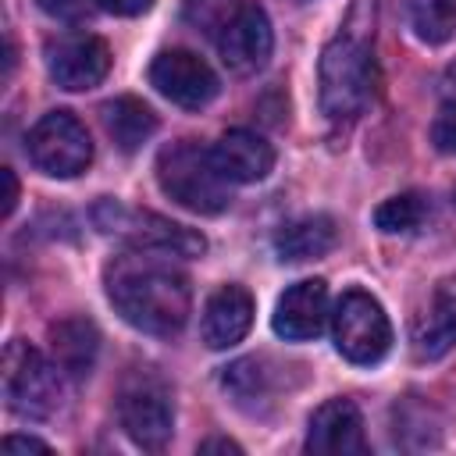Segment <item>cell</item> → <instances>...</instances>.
Here are the masks:
<instances>
[{"label":"cell","mask_w":456,"mask_h":456,"mask_svg":"<svg viewBox=\"0 0 456 456\" xmlns=\"http://www.w3.org/2000/svg\"><path fill=\"white\" fill-rule=\"evenodd\" d=\"M274 50L271 18L256 0H239L217 25V53L228 71L256 75Z\"/></svg>","instance_id":"cell-9"},{"label":"cell","mask_w":456,"mask_h":456,"mask_svg":"<svg viewBox=\"0 0 456 456\" xmlns=\"http://www.w3.org/2000/svg\"><path fill=\"white\" fill-rule=\"evenodd\" d=\"M410 25L431 46L449 43L456 32V0H410Z\"/></svg>","instance_id":"cell-21"},{"label":"cell","mask_w":456,"mask_h":456,"mask_svg":"<svg viewBox=\"0 0 456 456\" xmlns=\"http://www.w3.org/2000/svg\"><path fill=\"white\" fill-rule=\"evenodd\" d=\"M150 86L164 100H171V103H178L185 110H200L221 93V82H217L214 68L203 57L189 53V50L157 53L153 64H150Z\"/></svg>","instance_id":"cell-10"},{"label":"cell","mask_w":456,"mask_h":456,"mask_svg":"<svg viewBox=\"0 0 456 456\" xmlns=\"http://www.w3.org/2000/svg\"><path fill=\"white\" fill-rule=\"evenodd\" d=\"M118 424L139 449H164L175 431V406L164 378L132 370L118 388Z\"/></svg>","instance_id":"cell-6"},{"label":"cell","mask_w":456,"mask_h":456,"mask_svg":"<svg viewBox=\"0 0 456 456\" xmlns=\"http://www.w3.org/2000/svg\"><path fill=\"white\" fill-rule=\"evenodd\" d=\"M28 157L50 178H75L93 164V139L71 110H50L28 132Z\"/></svg>","instance_id":"cell-8"},{"label":"cell","mask_w":456,"mask_h":456,"mask_svg":"<svg viewBox=\"0 0 456 456\" xmlns=\"http://www.w3.org/2000/svg\"><path fill=\"white\" fill-rule=\"evenodd\" d=\"M374 21H378V4L353 0L346 11V21L331 36V43L321 50V64H317L321 110L331 121L356 118L374 93V82H378Z\"/></svg>","instance_id":"cell-2"},{"label":"cell","mask_w":456,"mask_h":456,"mask_svg":"<svg viewBox=\"0 0 456 456\" xmlns=\"http://www.w3.org/2000/svg\"><path fill=\"white\" fill-rule=\"evenodd\" d=\"M4 399L18 417H53L64 403V370L57 360H46L36 346L14 338L4 349Z\"/></svg>","instance_id":"cell-4"},{"label":"cell","mask_w":456,"mask_h":456,"mask_svg":"<svg viewBox=\"0 0 456 456\" xmlns=\"http://www.w3.org/2000/svg\"><path fill=\"white\" fill-rule=\"evenodd\" d=\"M103 128L121 153H135L157 132V114L135 96H118L103 103Z\"/></svg>","instance_id":"cell-19"},{"label":"cell","mask_w":456,"mask_h":456,"mask_svg":"<svg viewBox=\"0 0 456 456\" xmlns=\"http://www.w3.org/2000/svg\"><path fill=\"white\" fill-rule=\"evenodd\" d=\"M100 7L110 14H121V18H135V14H146L153 7V0H100Z\"/></svg>","instance_id":"cell-24"},{"label":"cell","mask_w":456,"mask_h":456,"mask_svg":"<svg viewBox=\"0 0 456 456\" xmlns=\"http://www.w3.org/2000/svg\"><path fill=\"white\" fill-rule=\"evenodd\" d=\"M456 346V278H442L428 299V310L413 324L417 360H438Z\"/></svg>","instance_id":"cell-16"},{"label":"cell","mask_w":456,"mask_h":456,"mask_svg":"<svg viewBox=\"0 0 456 456\" xmlns=\"http://www.w3.org/2000/svg\"><path fill=\"white\" fill-rule=\"evenodd\" d=\"M93 217L103 232L125 239L135 249H153V253H167V256H203L207 253V239L196 228L167 221L153 210H135V207H125L114 200H100Z\"/></svg>","instance_id":"cell-5"},{"label":"cell","mask_w":456,"mask_h":456,"mask_svg":"<svg viewBox=\"0 0 456 456\" xmlns=\"http://www.w3.org/2000/svg\"><path fill=\"white\" fill-rule=\"evenodd\" d=\"M43 11L57 14V18H82L86 14V0H39Z\"/></svg>","instance_id":"cell-26"},{"label":"cell","mask_w":456,"mask_h":456,"mask_svg":"<svg viewBox=\"0 0 456 456\" xmlns=\"http://www.w3.org/2000/svg\"><path fill=\"white\" fill-rule=\"evenodd\" d=\"M221 175L232 182V185H253L260 178L271 175L274 167V150L264 135L249 132V128H232L224 132L214 146H210Z\"/></svg>","instance_id":"cell-14"},{"label":"cell","mask_w":456,"mask_h":456,"mask_svg":"<svg viewBox=\"0 0 456 456\" xmlns=\"http://www.w3.org/2000/svg\"><path fill=\"white\" fill-rule=\"evenodd\" d=\"M200 452H242L232 438H207L203 445H200Z\"/></svg>","instance_id":"cell-28"},{"label":"cell","mask_w":456,"mask_h":456,"mask_svg":"<svg viewBox=\"0 0 456 456\" xmlns=\"http://www.w3.org/2000/svg\"><path fill=\"white\" fill-rule=\"evenodd\" d=\"M50 353L68 378H86L100 353V331L89 317H61L50 324Z\"/></svg>","instance_id":"cell-17"},{"label":"cell","mask_w":456,"mask_h":456,"mask_svg":"<svg viewBox=\"0 0 456 456\" xmlns=\"http://www.w3.org/2000/svg\"><path fill=\"white\" fill-rule=\"evenodd\" d=\"M335 242H338L335 221L328 214H310V217H299L278 232L274 253L281 264H303V260H317V256L331 253Z\"/></svg>","instance_id":"cell-18"},{"label":"cell","mask_w":456,"mask_h":456,"mask_svg":"<svg viewBox=\"0 0 456 456\" xmlns=\"http://www.w3.org/2000/svg\"><path fill=\"white\" fill-rule=\"evenodd\" d=\"M221 385L242 410H256V403H264L271 395V374L264 370V363L256 356H246V360H235L232 367H224Z\"/></svg>","instance_id":"cell-20"},{"label":"cell","mask_w":456,"mask_h":456,"mask_svg":"<svg viewBox=\"0 0 456 456\" xmlns=\"http://www.w3.org/2000/svg\"><path fill=\"white\" fill-rule=\"evenodd\" d=\"M46 71L68 93L93 89L110 71V46L100 36H89V32L61 36L57 43L46 46Z\"/></svg>","instance_id":"cell-11"},{"label":"cell","mask_w":456,"mask_h":456,"mask_svg":"<svg viewBox=\"0 0 456 456\" xmlns=\"http://www.w3.org/2000/svg\"><path fill=\"white\" fill-rule=\"evenodd\" d=\"M107 299L114 310L139 331L171 338L185 328L192 310V285L182 267L171 264L167 253L128 249L114 256L103 271Z\"/></svg>","instance_id":"cell-1"},{"label":"cell","mask_w":456,"mask_h":456,"mask_svg":"<svg viewBox=\"0 0 456 456\" xmlns=\"http://www.w3.org/2000/svg\"><path fill=\"white\" fill-rule=\"evenodd\" d=\"M435 146L442 153H456V110H449L445 118H438V125H435Z\"/></svg>","instance_id":"cell-23"},{"label":"cell","mask_w":456,"mask_h":456,"mask_svg":"<svg viewBox=\"0 0 456 456\" xmlns=\"http://www.w3.org/2000/svg\"><path fill=\"white\" fill-rule=\"evenodd\" d=\"M0 178H4V217H11L14 214V207H18V178H14V171L11 167H4L0 171Z\"/></svg>","instance_id":"cell-27"},{"label":"cell","mask_w":456,"mask_h":456,"mask_svg":"<svg viewBox=\"0 0 456 456\" xmlns=\"http://www.w3.org/2000/svg\"><path fill=\"white\" fill-rule=\"evenodd\" d=\"M249 324H253V296L242 285H221L203 306L200 331L210 349H228L246 338Z\"/></svg>","instance_id":"cell-15"},{"label":"cell","mask_w":456,"mask_h":456,"mask_svg":"<svg viewBox=\"0 0 456 456\" xmlns=\"http://www.w3.org/2000/svg\"><path fill=\"white\" fill-rule=\"evenodd\" d=\"M157 182L164 196L192 214H221L232 203V182L221 175L214 153L192 139H178L160 150Z\"/></svg>","instance_id":"cell-3"},{"label":"cell","mask_w":456,"mask_h":456,"mask_svg":"<svg viewBox=\"0 0 456 456\" xmlns=\"http://www.w3.org/2000/svg\"><path fill=\"white\" fill-rule=\"evenodd\" d=\"M331 335H335V349L360 367L378 363L388 349H392V324L385 306L363 292V289H349L342 292L335 314H331Z\"/></svg>","instance_id":"cell-7"},{"label":"cell","mask_w":456,"mask_h":456,"mask_svg":"<svg viewBox=\"0 0 456 456\" xmlns=\"http://www.w3.org/2000/svg\"><path fill=\"white\" fill-rule=\"evenodd\" d=\"M50 445L32 438V435H7L4 438V452H46Z\"/></svg>","instance_id":"cell-25"},{"label":"cell","mask_w":456,"mask_h":456,"mask_svg":"<svg viewBox=\"0 0 456 456\" xmlns=\"http://www.w3.org/2000/svg\"><path fill=\"white\" fill-rule=\"evenodd\" d=\"M331 317V306H328V285L321 278H303L296 285H289L274 306V331L289 342H306V338H317L324 331Z\"/></svg>","instance_id":"cell-12"},{"label":"cell","mask_w":456,"mask_h":456,"mask_svg":"<svg viewBox=\"0 0 456 456\" xmlns=\"http://www.w3.org/2000/svg\"><path fill=\"white\" fill-rule=\"evenodd\" d=\"M306 449L324 456H346V452H367L363 435V413L353 399H328L314 410Z\"/></svg>","instance_id":"cell-13"},{"label":"cell","mask_w":456,"mask_h":456,"mask_svg":"<svg viewBox=\"0 0 456 456\" xmlns=\"http://www.w3.org/2000/svg\"><path fill=\"white\" fill-rule=\"evenodd\" d=\"M424 217H428V200L420 192H399L374 210V224L388 235H410L424 224Z\"/></svg>","instance_id":"cell-22"}]
</instances>
